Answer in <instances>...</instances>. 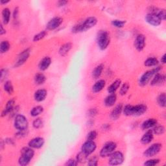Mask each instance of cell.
<instances>
[{
  "instance_id": "6da1fadb",
  "label": "cell",
  "mask_w": 166,
  "mask_h": 166,
  "mask_svg": "<svg viewBox=\"0 0 166 166\" xmlns=\"http://www.w3.org/2000/svg\"><path fill=\"white\" fill-rule=\"evenodd\" d=\"M147 110L145 104H139L136 105L127 104L123 108V114L126 116H140L145 114Z\"/></svg>"
},
{
  "instance_id": "7a4b0ae2",
  "label": "cell",
  "mask_w": 166,
  "mask_h": 166,
  "mask_svg": "<svg viewBox=\"0 0 166 166\" xmlns=\"http://www.w3.org/2000/svg\"><path fill=\"white\" fill-rule=\"evenodd\" d=\"M97 24V20L96 17H89L81 24L75 25L72 28V32L75 33L86 32L88 30L95 27Z\"/></svg>"
},
{
  "instance_id": "3957f363",
  "label": "cell",
  "mask_w": 166,
  "mask_h": 166,
  "mask_svg": "<svg viewBox=\"0 0 166 166\" xmlns=\"http://www.w3.org/2000/svg\"><path fill=\"white\" fill-rule=\"evenodd\" d=\"M35 156V151L30 147H25L21 149V156L18 159V164L21 166L28 165Z\"/></svg>"
},
{
  "instance_id": "277c9868",
  "label": "cell",
  "mask_w": 166,
  "mask_h": 166,
  "mask_svg": "<svg viewBox=\"0 0 166 166\" xmlns=\"http://www.w3.org/2000/svg\"><path fill=\"white\" fill-rule=\"evenodd\" d=\"M96 42L99 48L101 50L106 49L110 43L109 33L104 30H100L97 34Z\"/></svg>"
},
{
  "instance_id": "5b68a950",
  "label": "cell",
  "mask_w": 166,
  "mask_h": 166,
  "mask_svg": "<svg viewBox=\"0 0 166 166\" xmlns=\"http://www.w3.org/2000/svg\"><path fill=\"white\" fill-rule=\"evenodd\" d=\"M160 70H162V67L158 66L151 70L147 71L146 72L143 74L139 79V85L141 86H145L148 83H149L153 77V76L157 73H159Z\"/></svg>"
},
{
  "instance_id": "8992f818",
  "label": "cell",
  "mask_w": 166,
  "mask_h": 166,
  "mask_svg": "<svg viewBox=\"0 0 166 166\" xmlns=\"http://www.w3.org/2000/svg\"><path fill=\"white\" fill-rule=\"evenodd\" d=\"M14 127L18 130H27L29 123L25 116L22 114L16 115L14 119Z\"/></svg>"
},
{
  "instance_id": "52a82bcc",
  "label": "cell",
  "mask_w": 166,
  "mask_h": 166,
  "mask_svg": "<svg viewBox=\"0 0 166 166\" xmlns=\"http://www.w3.org/2000/svg\"><path fill=\"white\" fill-rule=\"evenodd\" d=\"M116 148H117L116 143L114 141H108L104 145L99 153V155L102 158L108 157L115 151Z\"/></svg>"
},
{
  "instance_id": "ba28073f",
  "label": "cell",
  "mask_w": 166,
  "mask_h": 166,
  "mask_svg": "<svg viewBox=\"0 0 166 166\" xmlns=\"http://www.w3.org/2000/svg\"><path fill=\"white\" fill-rule=\"evenodd\" d=\"M124 155L121 151H114L109 156L108 164L111 165H118L124 162Z\"/></svg>"
},
{
  "instance_id": "9c48e42d",
  "label": "cell",
  "mask_w": 166,
  "mask_h": 166,
  "mask_svg": "<svg viewBox=\"0 0 166 166\" xmlns=\"http://www.w3.org/2000/svg\"><path fill=\"white\" fill-rule=\"evenodd\" d=\"M162 148V145L161 143H154V144L151 145V146H149L146 150L143 153V155H144L145 157L147 158H151L153 157L154 156H156L157 154H158L161 149Z\"/></svg>"
},
{
  "instance_id": "30bf717a",
  "label": "cell",
  "mask_w": 166,
  "mask_h": 166,
  "mask_svg": "<svg viewBox=\"0 0 166 166\" xmlns=\"http://www.w3.org/2000/svg\"><path fill=\"white\" fill-rule=\"evenodd\" d=\"M97 149V145L94 141L87 140L83 143L81 147V151L86 154L87 155H90L93 153L95 152Z\"/></svg>"
},
{
  "instance_id": "8fae6325",
  "label": "cell",
  "mask_w": 166,
  "mask_h": 166,
  "mask_svg": "<svg viewBox=\"0 0 166 166\" xmlns=\"http://www.w3.org/2000/svg\"><path fill=\"white\" fill-rule=\"evenodd\" d=\"M30 54H31L30 48H27L22 51L21 53H20L14 65L15 67H19V66H22L25 62H27V60L29 58Z\"/></svg>"
},
{
  "instance_id": "7c38bea8",
  "label": "cell",
  "mask_w": 166,
  "mask_h": 166,
  "mask_svg": "<svg viewBox=\"0 0 166 166\" xmlns=\"http://www.w3.org/2000/svg\"><path fill=\"white\" fill-rule=\"evenodd\" d=\"M145 36L142 34H139L136 37V39L134 42V46L137 51H141L145 47Z\"/></svg>"
},
{
  "instance_id": "4fadbf2b",
  "label": "cell",
  "mask_w": 166,
  "mask_h": 166,
  "mask_svg": "<svg viewBox=\"0 0 166 166\" xmlns=\"http://www.w3.org/2000/svg\"><path fill=\"white\" fill-rule=\"evenodd\" d=\"M145 20L148 24L153 26H158L162 23V20L159 18L157 14L148 13L145 16Z\"/></svg>"
},
{
  "instance_id": "5bb4252c",
  "label": "cell",
  "mask_w": 166,
  "mask_h": 166,
  "mask_svg": "<svg viewBox=\"0 0 166 166\" xmlns=\"http://www.w3.org/2000/svg\"><path fill=\"white\" fill-rule=\"evenodd\" d=\"M63 19L60 17H55L49 21L46 25L47 29L48 30H55L57 29L60 25L62 24Z\"/></svg>"
},
{
  "instance_id": "9a60e30c",
  "label": "cell",
  "mask_w": 166,
  "mask_h": 166,
  "mask_svg": "<svg viewBox=\"0 0 166 166\" xmlns=\"http://www.w3.org/2000/svg\"><path fill=\"white\" fill-rule=\"evenodd\" d=\"M44 143H45V140L42 137H36L33 138L28 143L29 147L32 149H40L42 148Z\"/></svg>"
},
{
  "instance_id": "2e32d148",
  "label": "cell",
  "mask_w": 166,
  "mask_h": 166,
  "mask_svg": "<svg viewBox=\"0 0 166 166\" xmlns=\"http://www.w3.org/2000/svg\"><path fill=\"white\" fill-rule=\"evenodd\" d=\"M165 81V76L164 74L157 73L153 76L151 81V86H160L163 85Z\"/></svg>"
},
{
  "instance_id": "e0dca14e",
  "label": "cell",
  "mask_w": 166,
  "mask_h": 166,
  "mask_svg": "<svg viewBox=\"0 0 166 166\" xmlns=\"http://www.w3.org/2000/svg\"><path fill=\"white\" fill-rule=\"evenodd\" d=\"M123 107L122 104H118V105H116L115 108L112 110L111 114H110V118H111V119L112 120L118 119L121 113L123 112Z\"/></svg>"
},
{
  "instance_id": "ac0fdd59",
  "label": "cell",
  "mask_w": 166,
  "mask_h": 166,
  "mask_svg": "<svg viewBox=\"0 0 166 166\" xmlns=\"http://www.w3.org/2000/svg\"><path fill=\"white\" fill-rule=\"evenodd\" d=\"M153 138H154V134L152 130H149L143 135L140 141L142 144L147 145L153 140Z\"/></svg>"
},
{
  "instance_id": "d6986e66",
  "label": "cell",
  "mask_w": 166,
  "mask_h": 166,
  "mask_svg": "<svg viewBox=\"0 0 166 166\" xmlns=\"http://www.w3.org/2000/svg\"><path fill=\"white\" fill-rule=\"evenodd\" d=\"M51 64V59L50 57H46L43 58L38 64V68L41 71H46L49 68Z\"/></svg>"
},
{
  "instance_id": "ffe728a7",
  "label": "cell",
  "mask_w": 166,
  "mask_h": 166,
  "mask_svg": "<svg viewBox=\"0 0 166 166\" xmlns=\"http://www.w3.org/2000/svg\"><path fill=\"white\" fill-rule=\"evenodd\" d=\"M47 95V92L45 89H40L35 92L34 98L37 102H42L45 100Z\"/></svg>"
},
{
  "instance_id": "44dd1931",
  "label": "cell",
  "mask_w": 166,
  "mask_h": 166,
  "mask_svg": "<svg viewBox=\"0 0 166 166\" xmlns=\"http://www.w3.org/2000/svg\"><path fill=\"white\" fill-rule=\"evenodd\" d=\"M158 123V121L157 119L151 118L148 119L145 121L141 125V128L143 130H148L151 128H153L154 126H156Z\"/></svg>"
},
{
  "instance_id": "7402d4cb",
  "label": "cell",
  "mask_w": 166,
  "mask_h": 166,
  "mask_svg": "<svg viewBox=\"0 0 166 166\" xmlns=\"http://www.w3.org/2000/svg\"><path fill=\"white\" fill-rule=\"evenodd\" d=\"M117 101V96L115 93H110L104 99V105L107 107L114 106Z\"/></svg>"
},
{
  "instance_id": "603a6c76",
  "label": "cell",
  "mask_w": 166,
  "mask_h": 166,
  "mask_svg": "<svg viewBox=\"0 0 166 166\" xmlns=\"http://www.w3.org/2000/svg\"><path fill=\"white\" fill-rule=\"evenodd\" d=\"M106 86V82L104 80L101 79L97 81L92 86V92L94 93L100 92L103 90V88Z\"/></svg>"
},
{
  "instance_id": "cb8c5ba5",
  "label": "cell",
  "mask_w": 166,
  "mask_h": 166,
  "mask_svg": "<svg viewBox=\"0 0 166 166\" xmlns=\"http://www.w3.org/2000/svg\"><path fill=\"white\" fill-rule=\"evenodd\" d=\"M71 48H72V44H71V43H66L60 47L58 53L60 56L65 57L66 55L70 52Z\"/></svg>"
},
{
  "instance_id": "d4e9b609",
  "label": "cell",
  "mask_w": 166,
  "mask_h": 166,
  "mask_svg": "<svg viewBox=\"0 0 166 166\" xmlns=\"http://www.w3.org/2000/svg\"><path fill=\"white\" fill-rule=\"evenodd\" d=\"M121 85V81L120 79H116L108 88V92L110 93H115Z\"/></svg>"
},
{
  "instance_id": "484cf974",
  "label": "cell",
  "mask_w": 166,
  "mask_h": 166,
  "mask_svg": "<svg viewBox=\"0 0 166 166\" xmlns=\"http://www.w3.org/2000/svg\"><path fill=\"white\" fill-rule=\"evenodd\" d=\"M104 69V65L103 64H99L96 67L93 69L92 73V75L93 79H99L101 77L103 71Z\"/></svg>"
},
{
  "instance_id": "4316f807",
  "label": "cell",
  "mask_w": 166,
  "mask_h": 166,
  "mask_svg": "<svg viewBox=\"0 0 166 166\" xmlns=\"http://www.w3.org/2000/svg\"><path fill=\"white\" fill-rule=\"evenodd\" d=\"M2 19L3 22L5 25H7L9 23L10 19V11L9 9L5 8L2 10Z\"/></svg>"
},
{
  "instance_id": "83f0119b",
  "label": "cell",
  "mask_w": 166,
  "mask_h": 166,
  "mask_svg": "<svg viewBox=\"0 0 166 166\" xmlns=\"http://www.w3.org/2000/svg\"><path fill=\"white\" fill-rule=\"evenodd\" d=\"M35 82L38 85H42L46 81V77L42 73H38L34 77Z\"/></svg>"
},
{
  "instance_id": "f1b7e54d",
  "label": "cell",
  "mask_w": 166,
  "mask_h": 166,
  "mask_svg": "<svg viewBox=\"0 0 166 166\" xmlns=\"http://www.w3.org/2000/svg\"><path fill=\"white\" fill-rule=\"evenodd\" d=\"M158 60L155 57L148 58L144 62V65L147 67H154L158 64Z\"/></svg>"
},
{
  "instance_id": "f546056e",
  "label": "cell",
  "mask_w": 166,
  "mask_h": 166,
  "mask_svg": "<svg viewBox=\"0 0 166 166\" xmlns=\"http://www.w3.org/2000/svg\"><path fill=\"white\" fill-rule=\"evenodd\" d=\"M4 90L9 95H12L14 93V87L12 84V82L10 81H7L4 83L3 85Z\"/></svg>"
},
{
  "instance_id": "4dcf8cb0",
  "label": "cell",
  "mask_w": 166,
  "mask_h": 166,
  "mask_svg": "<svg viewBox=\"0 0 166 166\" xmlns=\"http://www.w3.org/2000/svg\"><path fill=\"white\" fill-rule=\"evenodd\" d=\"M43 112V108L42 106H36L33 107L31 112L30 114L32 117H36V116L40 115Z\"/></svg>"
},
{
  "instance_id": "1f68e13d",
  "label": "cell",
  "mask_w": 166,
  "mask_h": 166,
  "mask_svg": "<svg viewBox=\"0 0 166 166\" xmlns=\"http://www.w3.org/2000/svg\"><path fill=\"white\" fill-rule=\"evenodd\" d=\"M14 104H15V101L14 99H10L9 101H8V102L6 104V107H5L4 110L5 112L7 113V114H9L10 113H11V112L13 111L14 107Z\"/></svg>"
},
{
  "instance_id": "d6a6232c",
  "label": "cell",
  "mask_w": 166,
  "mask_h": 166,
  "mask_svg": "<svg viewBox=\"0 0 166 166\" xmlns=\"http://www.w3.org/2000/svg\"><path fill=\"white\" fill-rule=\"evenodd\" d=\"M88 155H87L86 154L81 151L77 155L76 160L77 162H78V164L79 163L85 164L88 161Z\"/></svg>"
},
{
  "instance_id": "836d02e7",
  "label": "cell",
  "mask_w": 166,
  "mask_h": 166,
  "mask_svg": "<svg viewBox=\"0 0 166 166\" xmlns=\"http://www.w3.org/2000/svg\"><path fill=\"white\" fill-rule=\"evenodd\" d=\"M166 96L165 93H161L157 97V103L160 107H165L166 106Z\"/></svg>"
},
{
  "instance_id": "e575fe53",
  "label": "cell",
  "mask_w": 166,
  "mask_h": 166,
  "mask_svg": "<svg viewBox=\"0 0 166 166\" xmlns=\"http://www.w3.org/2000/svg\"><path fill=\"white\" fill-rule=\"evenodd\" d=\"M10 47V43L7 40H4L1 42L0 44V52L1 53H7Z\"/></svg>"
},
{
  "instance_id": "d590c367",
  "label": "cell",
  "mask_w": 166,
  "mask_h": 166,
  "mask_svg": "<svg viewBox=\"0 0 166 166\" xmlns=\"http://www.w3.org/2000/svg\"><path fill=\"white\" fill-rule=\"evenodd\" d=\"M153 134L156 135H162L165 132V127L163 125H156L152 130Z\"/></svg>"
},
{
  "instance_id": "8d00e7d4",
  "label": "cell",
  "mask_w": 166,
  "mask_h": 166,
  "mask_svg": "<svg viewBox=\"0 0 166 166\" xmlns=\"http://www.w3.org/2000/svg\"><path fill=\"white\" fill-rule=\"evenodd\" d=\"M130 88V86L128 82L123 83V84L121 86L120 90H119V94L121 96H125L128 92Z\"/></svg>"
},
{
  "instance_id": "74e56055",
  "label": "cell",
  "mask_w": 166,
  "mask_h": 166,
  "mask_svg": "<svg viewBox=\"0 0 166 166\" xmlns=\"http://www.w3.org/2000/svg\"><path fill=\"white\" fill-rule=\"evenodd\" d=\"M112 25L117 28H122L126 24V21L125 20H114L111 22Z\"/></svg>"
},
{
  "instance_id": "f35d334b",
  "label": "cell",
  "mask_w": 166,
  "mask_h": 166,
  "mask_svg": "<svg viewBox=\"0 0 166 166\" xmlns=\"http://www.w3.org/2000/svg\"><path fill=\"white\" fill-rule=\"evenodd\" d=\"M46 35H47L46 31H42L34 36V37H33V41L35 42L40 41L42 39H43V38L45 37Z\"/></svg>"
},
{
  "instance_id": "ab89813d",
  "label": "cell",
  "mask_w": 166,
  "mask_h": 166,
  "mask_svg": "<svg viewBox=\"0 0 166 166\" xmlns=\"http://www.w3.org/2000/svg\"><path fill=\"white\" fill-rule=\"evenodd\" d=\"M43 125V121L42 119L41 118H36V119L33 121V122H32L33 127L36 129L42 128Z\"/></svg>"
},
{
  "instance_id": "60d3db41",
  "label": "cell",
  "mask_w": 166,
  "mask_h": 166,
  "mask_svg": "<svg viewBox=\"0 0 166 166\" xmlns=\"http://www.w3.org/2000/svg\"><path fill=\"white\" fill-rule=\"evenodd\" d=\"M160 162V160L157 158H154V159H150L147 160L146 162H144L143 165H146V166H154L158 164Z\"/></svg>"
},
{
  "instance_id": "b9f144b4",
  "label": "cell",
  "mask_w": 166,
  "mask_h": 166,
  "mask_svg": "<svg viewBox=\"0 0 166 166\" xmlns=\"http://www.w3.org/2000/svg\"><path fill=\"white\" fill-rule=\"evenodd\" d=\"M97 137V132L96 130H92L87 134V140L94 141Z\"/></svg>"
},
{
  "instance_id": "7bdbcfd3",
  "label": "cell",
  "mask_w": 166,
  "mask_h": 166,
  "mask_svg": "<svg viewBox=\"0 0 166 166\" xmlns=\"http://www.w3.org/2000/svg\"><path fill=\"white\" fill-rule=\"evenodd\" d=\"M88 165L90 166H96L98 165V158L93 157L88 160Z\"/></svg>"
},
{
  "instance_id": "ee69618b",
  "label": "cell",
  "mask_w": 166,
  "mask_h": 166,
  "mask_svg": "<svg viewBox=\"0 0 166 166\" xmlns=\"http://www.w3.org/2000/svg\"><path fill=\"white\" fill-rule=\"evenodd\" d=\"M159 18L162 21H164L166 18V12L165 9H160L158 10V12L157 14Z\"/></svg>"
},
{
  "instance_id": "f6af8a7d",
  "label": "cell",
  "mask_w": 166,
  "mask_h": 166,
  "mask_svg": "<svg viewBox=\"0 0 166 166\" xmlns=\"http://www.w3.org/2000/svg\"><path fill=\"white\" fill-rule=\"evenodd\" d=\"M27 134H28V131H27V130H18V132H16V133L15 134L17 138H18L25 137V136H27Z\"/></svg>"
},
{
  "instance_id": "bcb514c9",
  "label": "cell",
  "mask_w": 166,
  "mask_h": 166,
  "mask_svg": "<svg viewBox=\"0 0 166 166\" xmlns=\"http://www.w3.org/2000/svg\"><path fill=\"white\" fill-rule=\"evenodd\" d=\"M1 81L2 82L3 80L6 79L8 75V70L7 69H2L1 70Z\"/></svg>"
},
{
  "instance_id": "7dc6e473",
  "label": "cell",
  "mask_w": 166,
  "mask_h": 166,
  "mask_svg": "<svg viewBox=\"0 0 166 166\" xmlns=\"http://www.w3.org/2000/svg\"><path fill=\"white\" fill-rule=\"evenodd\" d=\"M77 164H78V162H77V160L75 159H70L66 163V165L68 166H75Z\"/></svg>"
},
{
  "instance_id": "c3c4849f",
  "label": "cell",
  "mask_w": 166,
  "mask_h": 166,
  "mask_svg": "<svg viewBox=\"0 0 166 166\" xmlns=\"http://www.w3.org/2000/svg\"><path fill=\"white\" fill-rule=\"evenodd\" d=\"M97 114V110L96 108H91L88 110V115L90 116V117H93V116L96 115Z\"/></svg>"
},
{
  "instance_id": "681fc988",
  "label": "cell",
  "mask_w": 166,
  "mask_h": 166,
  "mask_svg": "<svg viewBox=\"0 0 166 166\" xmlns=\"http://www.w3.org/2000/svg\"><path fill=\"white\" fill-rule=\"evenodd\" d=\"M18 13H19V10H18V8L16 7L14 9V12H13V18L14 19H16L18 18Z\"/></svg>"
},
{
  "instance_id": "f907efd6",
  "label": "cell",
  "mask_w": 166,
  "mask_h": 166,
  "mask_svg": "<svg viewBox=\"0 0 166 166\" xmlns=\"http://www.w3.org/2000/svg\"><path fill=\"white\" fill-rule=\"evenodd\" d=\"M68 3V2L67 1H58L57 2V5L58 7H63L64 6V5H66V4Z\"/></svg>"
},
{
  "instance_id": "816d5d0a",
  "label": "cell",
  "mask_w": 166,
  "mask_h": 166,
  "mask_svg": "<svg viewBox=\"0 0 166 166\" xmlns=\"http://www.w3.org/2000/svg\"><path fill=\"white\" fill-rule=\"evenodd\" d=\"M5 141H6L8 144H10V145L14 144V141L12 138H7V139H6V140H5Z\"/></svg>"
},
{
  "instance_id": "f5cc1de1",
  "label": "cell",
  "mask_w": 166,
  "mask_h": 166,
  "mask_svg": "<svg viewBox=\"0 0 166 166\" xmlns=\"http://www.w3.org/2000/svg\"><path fill=\"white\" fill-rule=\"evenodd\" d=\"M102 129L103 130H108L110 129V126L108 124H103L102 126Z\"/></svg>"
},
{
  "instance_id": "db71d44e",
  "label": "cell",
  "mask_w": 166,
  "mask_h": 166,
  "mask_svg": "<svg viewBox=\"0 0 166 166\" xmlns=\"http://www.w3.org/2000/svg\"><path fill=\"white\" fill-rule=\"evenodd\" d=\"M5 33H6V31H5V29H4L3 26L2 25H1V31H0V35H3L5 34Z\"/></svg>"
},
{
  "instance_id": "11a10c76",
  "label": "cell",
  "mask_w": 166,
  "mask_h": 166,
  "mask_svg": "<svg viewBox=\"0 0 166 166\" xmlns=\"http://www.w3.org/2000/svg\"><path fill=\"white\" fill-rule=\"evenodd\" d=\"M161 62L162 64H165V62H166V55L165 54H164L162 56V57L161 58Z\"/></svg>"
},
{
  "instance_id": "9f6ffc18",
  "label": "cell",
  "mask_w": 166,
  "mask_h": 166,
  "mask_svg": "<svg viewBox=\"0 0 166 166\" xmlns=\"http://www.w3.org/2000/svg\"><path fill=\"white\" fill-rule=\"evenodd\" d=\"M2 5H4V4H7L8 3H9V1H3V0H1V2H0Z\"/></svg>"
}]
</instances>
